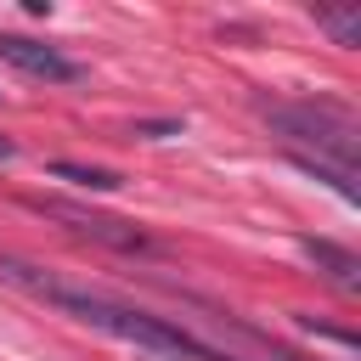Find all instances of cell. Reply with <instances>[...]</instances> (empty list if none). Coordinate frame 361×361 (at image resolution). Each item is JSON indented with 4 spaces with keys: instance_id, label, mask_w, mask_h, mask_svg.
<instances>
[{
    "instance_id": "7",
    "label": "cell",
    "mask_w": 361,
    "mask_h": 361,
    "mask_svg": "<svg viewBox=\"0 0 361 361\" xmlns=\"http://www.w3.org/2000/svg\"><path fill=\"white\" fill-rule=\"evenodd\" d=\"M51 175H56V180H73V186H85V192H113V186H118L113 169H90V164H68V158H56Z\"/></svg>"
},
{
    "instance_id": "10",
    "label": "cell",
    "mask_w": 361,
    "mask_h": 361,
    "mask_svg": "<svg viewBox=\"0 0 361 361\" xmlns=\"http://www.w3.org/2000/svg\"><path fill=\"white\" fill-rule=\"evenodd\" d=\"M11 158H17V147H11L6 135H0V164H11Z\"/></svg>"
},
{
    "instance_id": "9",
    "label": "cell",
    "mask_w": 361,
    "mask_h": 361,
    "mask_svg": "<svg viewBox=\"0 0 361 361\" xmlns=\"http://www.w3.org/2000/svg\"><path fill=\"white\" fill-rule=\"evenodd\" d=\"M135 135H180V118H152V124H135Z\"/></svg>"
},
{
    "instance_id": "1",
    "label": "cell",
    "mask_w": 361,
    "mask_h": 361,
    "mask_svg": "<svg viewBox=\"0 0 361 361\" xmlns=\"http://www.w3.org/2000/svg\"><path fill=\"white\" fill-rule=\"evenodd\" d=\"M0 276L17 282V288H28L34 299H45V305H56V310H68V316H79V322H90V327L124 338V344H141V350L158 355V361H243V355H226V350H214L209 338L186 333V327L169 322V316L118 305V299H107V293H90V288H73V282H56V276H39V271L23 265V259H0Z\"/></svg>"
},
{
    "instance_id": "2",
    "label": "cell",
    "mask_w": 361,
    "mask_h": 361,
    "mask_svg": "<svg viewBox=\"0 0 361 361\" xmlns=\"http://www.w3.org/2000/svg\"><path fill=\"white\" fill-rule=\"evenodd\" d=\"M265 118H271V130L288 141V152H305V158L355 169L361 130H355V118H350L338 102H288V107H265Z\"/></svg>"
},
{
    "instance_id": "3",
    "label": "cell",
    "mask_w": 361,
    "mask_h": 361,
    "mask_svg": "<svg viewBox=\"0 0 361 361\" xmlns=\"http://www.w3.org/2000/svg\"><path fill=\"white\" fill-rule=\"evenodd\" d=\"M34 214L45 220H62L73 237H96L102 248H118V254H152V237L118 214H96V209H79V203H62V197H28Z\"/></svg>"
},
{
    "instance_id": "5",
    "label": "cell",
    "mask_w": 361,
    "mask_h": 361,
    "mask_svg": "<svg viewBox=\"0 0 361 361\" xmlns=\"http://www.w3.org/2000/svg\"><path fill=\"white\" fill-rule=\"evenodd\" d=\"M299 254H305L338 293H361V259H355L344 243H333V237H299Z\"/></svg>"
},
{
    "instance_id": "6",
    "label": "cell",
    "mask_w": 361,
    "mask_h": 361,
    "mask_svg": "<svg viewBox=\"0 0 361 361\" xmlns=\"http://www.w3.org/2000/svg\"><path fill=\"white\" fill-rule=\"evenodd\" d=\"M293 164L305 169V175H316V180H327L344 203H361V186H355V169H338V164H322V158H305V152H293Z\"/></svg>"
},
{
    "instance_id": "4",
    "label": "cell",
    "mask_w": 361,
    "mask_h": 361,
    "mask_svg": "<svg viewBox=\"0 0 361 361\" xmlns=\"http://www.w3.org/2000/svg\"><path fill=\"white\" fill-rule=\"evenodd\" d=\"M0 62H11L28 79H45V85H79L85 79V68L73 56H62L45 39H23V34H0Z\"/></svg>"
},
{
    "instance_id": "8",
    "label": "cell",
    "mask_w": 361,
    "mask_h": 361,
    "mask_svg": "<svg viewBox=\"0 0 361 361\" xmlns=\"http://www.w3.org/2000/svg\"><path fill=\"white\" fill-rule=\"evenodd\" d=\"M316 28H327L338 45H361V11H316Z\"/></svg>"
}]
</instances>
